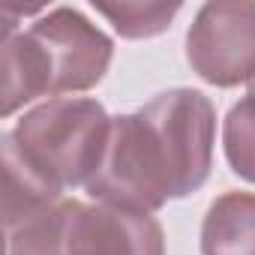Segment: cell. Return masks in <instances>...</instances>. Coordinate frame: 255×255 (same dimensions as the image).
Wrapping results in <instances>:
<instances>
[{"instance_id":"52a82bcc","label":"cell","mask_w":255,"mask_h":255,"mask_svg":"<svg viewBox=\"0 0 255 255\" xmlns=\"http://www.w3.org/2000/svg\"><path fill=\"white\" fill-rule=\"evenodd\" d=\"M93 9L111 21V27L126 39H150L171 27L180 3H93Z\"/></svg>"},{"instance_id":"ba28073f","label":"cell","mask_w":255,"mask_h":255,"mask_svg":"<svg viewBox=\"0 0 255 255\" xmlns=\"http://www.w3.org/2000/svg\"><path fill=\"white\" fill-rule=\"evenodd\" d=\"M222 147L231 171L255 183V93H246L231 105L222 126Z\"/></svg>"},{"instance_id":"7a4b0ae2","label":"cell","mask_w":255,"mask_h":255,"mask_svg":"<svg viewBox=\"0 0 255 255\" xmlns=\"http://www.w3.org/2000/svg\"><path fill=\"white\" fill-rule=\"evenodd\" d=\"M111 63V39L78 9L57 6L27 30L3 39V93L0 114L36 96L90 90Z\"/></svg>"},{"instance_id":"8992f818","label":"cell","mask_w":255,"mask_h":255,"mask_svg":"<svg viewBox=\"0 0 255 255\" xmlns=\"http://www.w3.org/2000/svg\"><path fill=\"white\" fill-rule=\"evenodd\" d=\"M201 255H255V192H225L210 204Z\"/></svg>"},{"instance_id":"6da1fadb","label":"cell","mask_w":255,"mask_h":255,"mask_svg":"<svg viewBox=\"0 0 255 255\" xmlns=\"http://www.w3.org/2000/svg\"><path fill=\"white\" fill-rule=\"evenodd\" d=\"M216 111L201 90L174 87L111 117L105 156L84 186L99 204L153 213L195 192L213 162Z\"/></svg>"},{"instance_id":"9c48e42d","label":"cell","mask_w":255,"mask_h":255,"mask_svg":"<svg viewBox=\"0 0 255 255\" xmlns=\"http://www.w3.org/2000/svg\"><path fill=\"white\" fill-rule=\"evenodd\" d=\"M249 93H255V78H252V81H249Z\"/></svg>"},{"instance_id":"5b68a950","label":"cell","mask_w":255,"mask_h":255,"mask_svg":"<svg viewBox=\"0 0 255 255\" xmlns=\"http://www.w3.org/2000/svg\"><path fill=\"white\" fill-rule=\"evenodd\" d=\"M186 60L216 87L255 78V3H204L186 33Z\"/></svg>"},{"instance_id":"3957f363","label":"cell","mask_w":255,"mask_h":255,"mask_svg":"<svg viewBox=\"0 0 255 255\" xmlns=\"http://www.w3.org/2000/svg\"><path fill=\"white\" fill-rule=\"evenodd\" d=\"M108 129L111 117L96 99L60 96L24 114L15 129L3 135V147L63 195L69 186L90 183L105 156Z\"/></svg>"},{"instance_id":"277c9868","label":"cell","mask_w":255,"mask_h":255,"mask_svg":"<svg viewBox=\"0 0 255 255\" xmlns=\"http://www.w3.org/2000/svg\"><path fill=\"white\" fill-rule=\"evenodd\" d=\"M6 255H165L162 225L150 213L60 198L6 231Z\"/></svg>"}]
</instances>
